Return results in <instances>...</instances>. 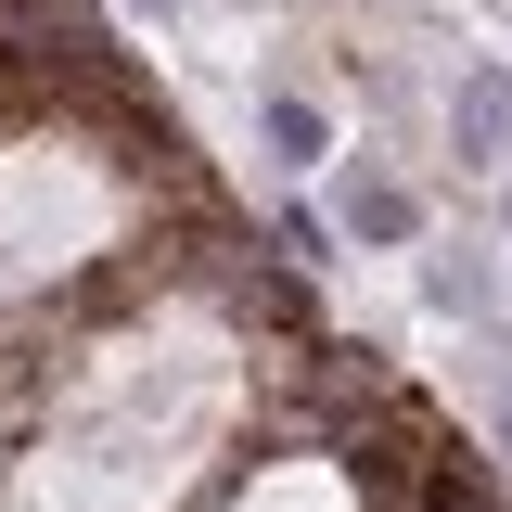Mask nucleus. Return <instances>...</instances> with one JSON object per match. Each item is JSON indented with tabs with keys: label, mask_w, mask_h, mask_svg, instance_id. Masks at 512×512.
<instances>
[{
	"label": "nucleus",
	"mask_w": 512,
	"mask_h": 512,
	"mask_svg": "<svg viewBox=\"0 0 512 512\" xmlns=\"http://www.w3.org/2000/svg\"><path fill=\"white\" fill-rule=\"evenodd\" d=\"M461 141H474V154H500V141H512V77H500V64L461 77Z\"/></svg>",
	"instance_id": "1"
},
{
	"label": "nucleus",
	"mask_w": 512,
	"mask_h": 512,
	"mask_svg": "<svg viewBox=\"0 0 512 512\" xmlns=\"http://www.w3.org/2000/svg\"><path fill=\"white\" fill-rule=\"evenodd\" d=\"M359 231H372V244H397V231H410V192L372 180V192H359Z\"/></svg>",
	"instance_id": "2"
},
{
	"label": "nucleus",
	"mask_w": 512,
	"mask_h": 512,
	"mask_svg": "<svg viewBox=\"0 0 512 512\" xmlns=\"http://www.w3.org/2000/svg\"><path fill=\"white\" fill-rule=\"evenodd\" d=\"M269 141H282V154L308 167V154H320V116H308V103H269Z\"/></svg>",
	"instance_id": "3"
},
{
	"label": "nucleus",
	"mask_w": 512,
	"mask_h": 512,
	"mask_svg": "<svg viewBox=\"0 0 512 512\" xmlns=\"http://www.w3.org/2000/svg\"><path fill=\"white\" fill-rule=\"evenodd\" d=\"M154 13H167V0H154Z\"/></svg>",
	"instance_id": "4"
}]
</instances>
